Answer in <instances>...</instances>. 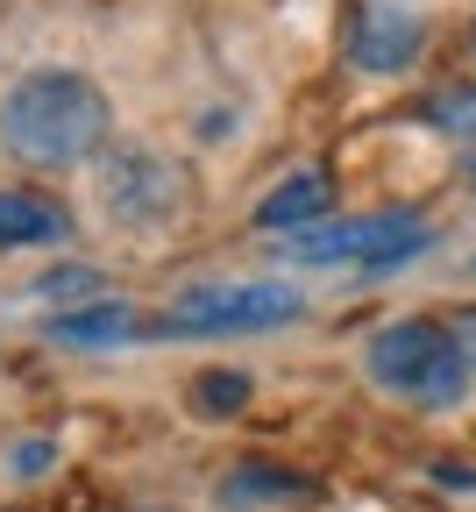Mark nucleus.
Instances as JSON below:
<instances>
[{
	"label": "nucleus",
	"mask_w": 476,
	"mask_h": 512,
	"mask_svg": "<svg viewBox=\"0 0 476 512\" xmlns=\"http://www.w3.org/2000/svg\"><path fill=\"white\" fill-rule=\"evenodd\" d=\"M0 143L36 171H79L114 143V100L72 64H36L0 93Z\"/></svg>",
	"instance_id": "nucleus-1"
},
{
	"label": "nucleus",
	"mask_w": 476,
	"mask_h": 512,
	"mask_svg": "<svg viewBox=\"0 0 476 512\" xmlns=\"http://www.w3.org/2000/svg\"><path fill=\"white\" fill-rule=\"evenodd\" d=\"M93 200L121 235H164L192 214V171L157 143H107L93 157Z\"/></svg>",
	"instance_id": "nucleus-2"
},
{
	"label": "nucleus",
	"mask_w": 476,
	"mask_h": 512,
	"mask_svg": "<svg viewBox=\"0 0 476 512\" xmlns=\"http://www.w3.org/2000/svg\"><path fill=\"white\" fill-rule=\"evenodd\" d=\"M363 370H370L377 392H391L405 406H427V413H448L469 399V363L441 320H391V328H377L363 349Z\"/></svg>",
	"instance_id": "nucleus-3"
},
{
	"label": "nucleus",
	"mask_w": 476,
	"mask_h": 512,
	"mask_svg": "<svg viewBox=\"0 0 476 512\" xmlns=\"http://www.w3.org/2000/svg\"><path fill=\"white\" fill-rule=\"evenodd\" d=\"M434 249V221L413 207H384V214H349V221H313L285 235V256L306 271H405L413 256Z\"/></svg>",
	"instance_id": "nucleus-4"
},
{
	"label": "nucleus",
	"mask_w": 476,
	"mask_h": 512,
	"mask_svg": "<svg viewBox=\"0 0 476 512\" xmlns=\"http://www.w3.org/2000/svg\"><path fill=\"white\" fill-rule=\"evenodd\" d=\"M306 313V292L285 278H228V285H192L164 306L150 335L164 342H214V335H270Z\"/></svg>",
	"instance_id": "nucleus-5"
},
{
	"label": "nucleus",
	"mask_w": 476,
	"mask_h": 512,
	"mask_svg": "<svg viewBox=\"0 0 476 512\" xmlns=\"http://www.w3.org/2000/svg\"><path fill=\"white\" fill-rule=\"evenodd\" d=\"M427 50V15L413 0H363L356 22H349V64L370 79H398L413 72Z\"/></svg>",
	"instance_id": "nucleus-6"
},
{
	"label": "nucleus",
	"mask_w": 476,
	"mask_h": 512,
	"mask_svg": "<svg viewBox=\"0 0 476 512\" xmlns=\"http://www.w3.org/2000/svg\"><path fill=\"white\" fill-rule=\"evenodd\" d=\"M43 335L50 342H72V349H114L128 335H143L128 299H86V306H50L43 313Z\"/></svg>",
	"instance_id": "nucleus-7"
},
{
	"label": "nucleus",
	"mask_w": 476,
	"mask_h": 512,
	"mask_svg": "<svg viewBox=\"0 0 476 512\" xmlns=\"http://www.w3.org/2000/svg\"><path fill=\"white\" fill-rule=\"evenodd\" d=\"M327 200H334V178L306 164V171H292V178H278V185L263 192L256 228H263V235H299V228L327 221Z\"/></svg>",
	"instance_id": "nucleus-8"
},
{
	"label": "nucleus",
	"mask_w": 476,
	"mask_h": 512,
	"mask_svg": "<svg viewBox=\"0 0 476 512\" xmlns=\"http://www.w3.org/2000/svg\"><path fill=\"white\" fill-rule=\"evenodd\" d=\"M64 235H72V214H64L50 192L0 185V249H50Z\"/></svg>",
	"instance_id": "nucleus-9"
},
{
	"label": "nucleus",
	"mask_w": 476,
	"mask_h": 512,
	"mask_svg": "<svg viewBox=\"0 0 476 512\" xmlns=\"http://www.w3.org/2000/svg\"><path fill=\"white\" fill-rule=\"evenodd\" d=\"M427 121H434V128H448V136H462V143H476V86L434 93V100H427Z\"/></svg>",
	"instance_id": "nucleus-10"
},
{
	"label": "nucleus",
	"mask_w": 476,
	"mask_h": 512,
	"mask_svg": "<svg viewBox=\"0 0 476 512\" xmlns=\"http://www.w3.org/2000/svg\"><path fill=\"white\" fill-rule=\"evenodd\" d=\"M228 498H235V505H249V498H306V477H285V470H235Z\"/></svg>",
	"instance_id": "nucleus-11"
},
{
	"label": "nucleus",
	"mask_w": 476,
	"mask_h": 512,
	"mask_svg": "<svg viewBox=\"0 0 476 512\" xmlns=\"http://www.w3.org/2000/svg\"><path fill=\"white\" fill-rule=\"evenodd\" d=\"M192 406H199V413H235V406H249V377H242V370L199 377V384H192Z\"/></svg>",
	"instance_id": "nucleus-12"
},
{
	"label": "nucleus",
	"mask_w": 476,
	"mask_h": 512,
	"mask_svg": "<svg viewBox=\"0 0 476 512\" xmlns=\"http://www.w3.org/2000/svg\"><path fill=\"white\" fill-rule=\"evenodd\" d=\"M448 335H455V349H462V363H469V377H476V306H469V313L455 320Z\"/></svg>",
	"instance_id": "nucleus-13"
},
{
	"label": "nucleus",
	"mask_w": 476,
	"mask_h": 512,
	"mask_svg": "<svg viewBox=\"0 0 476 512\" xmlns=\"http://www.w3.org/2000/svg\"><path fill=\"white\" fill-rule=\"evenodd\" d=\"M57 463V448L50 441H29V448H15V470H50Z\"/></svg>",
	"instance_id": "nucleus-14"
},
{
	"label": "nucleus",
	"mask_w": 476,
	"mask_h": 512,
	"mask_svg": "<svg viewBox=\"0 0 476 512\" xmlns=\"http://www.w3.org/2000/svg\"><path fill=\"white\" fill-rule=\"evenodd\" d=\"M114 512H164V505H114Z\"/></svg>",
	"instance_id": "nucleus-15"
}]
</instances>
